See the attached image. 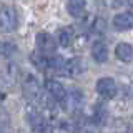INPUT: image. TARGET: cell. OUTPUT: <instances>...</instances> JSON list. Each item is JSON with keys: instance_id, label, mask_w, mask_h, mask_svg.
<instances>
[{"instance_id": "11", "label": "cell", "mask_w": 133, "mask_h": 133, "mask_svg": "<svg viewBox=\"0 0 133 133\" xmlns=\"http://www.w3.org/2000/svg\"><path fill=\"white\" fill-rule=\"evenodd\" d=\"M115 57L120 62H125V63L131 62L133 60V47L130 43H118L115 48Z\"/></svg>"}, {"instance_id": "13", "label": "cell", "mask_w": 133, "mask_h": 133, "mask_svg": "<svg viewBox=\"0 0 133 133\" xmlns=\"http://www.w3.org/2000/svg\"><path fill=\"white\" fill-rule=\"evenodd\" d=\"M15 50H17V47L12 42H0V55L8 57V55H12Z\"/></svg>"}, {"instance_id": "14", "label": "cell", "mask_w": 133, "mask_h": 133, "mask_svg": "<svg viewBox=\"0 0 133 133\" xmlns=\"http://www.w3.org/2000/svg\"><path fill=\"white\" fill-rule=\"evenodd\" d=\"M120 2H122L123 5H127V7H128V5H130V7L133 5V0H120Z\"/></svg>"}, {"instance_id": "7", "label": "cell", "mask_w": 133, "mask_h": 133, "mask_svg": "<svg viewBox=\"0 0 133 133\" xmlns=\"http://www.w3.org/2000/svg\"><path fill=\"white\" fill-rule=\"evenodd\" d=\"M113 28L120 32L125 30H131L133 28V14L131 12H122V14H116L113 17Z\"/></svg>"}, {"instance_id": "3", "label": "cell", "mask_w": 133, "mask_h": 133, "mask_svg": "<svg viewBox=\"0 0 133 133\" xmlns=\"http://www.w3.org/2000/svg\"><path fill=\"white\" fill-rule=\"evenodd\" d=\"M95 88H97V93L102 98H105V100H113L116 95H118V87H116L115 80H113V78H110V77L98 78Z\"/></svg>"}, {"instance_id": "6", "label": "cell", "mask_w": 133, "mask_h": 133, "mask_svg": "<svg viewBox=\"0 0 133 133\" xmlns=\"http://www.w3.org/2000/svg\"><path fill=\"white\" fill-rule=\"evenodd\" d=\"M45 90H47L48 97H52L53 102H58V103H62L65 100V97H66V88L57 80H47Z\"/></svg>"}, {"instance_id": "5", "label": "cell", "mask_w": 133, "mask_h": 133, "mask_svg": "<svg viewBox=\"0 0 133 133\" xmlns=\"http://www.w3.org/2000/svg\"><path fill=\"white\" fill-rule=\"evenodd\" d=\"M22 90L25 93V97L30 100H40L42 97V87L38 80H37L33 75H27L22 82Z\"/></svg>"}, {"instance_id": "9", "label": "cell", "mask_w": 133, "mask_h": 133, "mask_svg": "<svg viewBox=\"0 0 133 133\" xmlns=\"http://www.w3.org/2000/svg\"><path fill=\"white\" fill-rule=\"evenodd\" d=\"M82 102H83V98H82L80 91H66V97L62 103H63V107L68 111H77L82 107Z\"/></svg>"}, {"instance_id": "8", "label": "cell", "mask_w": 133, "mask_h": 133, "mask_svg": "<svg viewBox=\"0 0 133 133\" xmlns=\"http://www.w3.org/2000/svg\"><path fill=\"white\" fill-rule=\"evenodd\" d=\"M90 52H91V57H93V60L97 62V63H105L108 60V45H107V42H103V40L93 42Z\"/></svg>"}, {"instance_id": "12", "label": "cell", "mask_w": 133, "mask_h": 133, "mask_svg": "<svg viewBox=\"0 0 133 133\" xmlns=\"http://www.w3.org/2000/svg\"><path fill=\"white\" fill-rule=\"evenodd\" d=\"M57 42L62 47H70L72 42H73V33L70 32L68 28H60V30L57 32Z\"/></svg>"}, {"instance_id": "2", "label": "cell", "mask_w": 133, "mask_h": 133, "mask_svg": "<svg viewBox=\"0 0 133 133\" xmlns=\"http://www.w3.org/2000/svg\"><path fill=\"white\" fill-rule=\"evenodd\" d=\"M18 18H17V12L14 7L10 5H3L0 7V32L3 33H10L17 28Z\"/></svg>"}, {"instance_id": "1", "label": "cell", "mask_w": 133, "mask_h": 133, "mask_svg": "<svg viewBox=\"0 0 133 133\" xmlns=\"http://www.w3.org/2000/svg\"><path fill=\"white\" fill-rule=\"evenodd\" d=\"M27 118L30 123V128L33 133H52V125L38 110H35L33 107L27 108Z\"/></svg>"}, {"instance_id": "4", "label": "cell", "mask_w": 133, "mask_h": 133, "mask_svg": "<svg viewBox=\"0 0 133 133\" xmlns=\"http://www.w3.org/2000/svg\"><path fill=\"white\" fill-rule=\"evenodd\" d=\"M35 42H37V48H38V52L42 53V55L52 57L53 53L57 52V42L53 40V37L50 35V33H47V32L37 33Z\"/></svg>"}, {"instance_id": "10", "label": "cell", "mask_w": 133, "mask_h": 133, "mask_svg": "<svg viewBox=\"0 0 133 133\" xmlns=\"http://www.w3.org/2000/svg\"><path fill=\"white\" fill-rule=\"evenodd\" d=\"M66 10L73 18H82L87 10V0H66Z\"/></svg>"}]
</instances>
